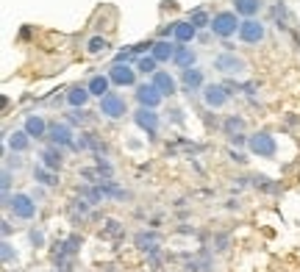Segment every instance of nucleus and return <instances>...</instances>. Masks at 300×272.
<instances>
[{
    "label": "nucleus",
    "instance_id": "nucleus-20",
    "mask_svg": "<svg viewBox=\"0 0 300 272\" xmlns=\"http://www.w3.org/2000/svg\"><path fill=\"white\" fill-rule=\"evenodd\" d=\"M6 145H9L11 153H25L28 147H31V136L25 131H11L9 139H6Z\"/></svg>",
    "mask_w": 300,
    "mask_h": 272
},
{
    "label": "nucleus",
    "instance_id": "nucleus-17",
    "mask_svg": "<svg viewBox=\"0 0 300 272\" xmlns=\"http://www.w3.org/2000/svg\"><path fill=\"white\" fill-rule=\"evenodd\" d=\"M197 37V28L192 25L189 20H184V22H175V31H173V39L178 45H189L192 39Z\"/></svg>",
    "mask_w": 300,
    "mask_h": 272
},
{
    "label": "nucleus",
    "instance_id": "nucleus-22",
    "mask_svg": "<svg viewBox=\"0 0 300 272\" xmlns=\"http://www.w3.org/2000/svg\"><path fill=\"white\" fill-rule=\"evenodd\" d=\"M237 14L245 17V20H253V17L258 14V11L264 9V0H237Z\"/></svg>",
    "mask_w": 300,
    "mask_h": 272
},
{
    "label": "nucleus",
    "instance_id": "nucleus-37",
    "mask_svg": "<svg viewBox=\"0 0 300 272\" xmlns=\"http://www.w3.org/2000/svg\"><path fill=\"white\" fill-rule=\"evenodd\" d=\"M9 233H11V225H9V220H3V239H9Z\"/></svg>",
    "mask_w": 300,
    "mask_h": 272
},
{
    "label": "nucleus",
    "instance_id": "nucleus-13",
    "mask_svg": "<svg viewBox=\"0 0 300 272\" xmlns=\"http://www.w3.org/2000/svg\"><path fill=\"white\" fill-rule=\"evenodd\" d=\"M39 164H45L48 169H61L64 164V147H56V145H48L42 153H39Z\"/></svg>",
    "mask_w": 300,
    "mask_h": 272
},
{
    "label": "nucleus",
    "instance_id": "nucleus-30",
    "mask_svg": "<svg viewBox=\"0 0 300 272\" xmlns=\"http://www.w3.org/2000/svg\"><path fill=\"white\" fill-rule=\"evenodd\" d=\"M0 256H3L6 264L17 261V250H11V242H9V239H3V245H0Z\"/></svg>",
    "mask_w": 300,
    "mask_h": 272
},
{
    "label": "nucleus",
    "instance_id": "nucleus-3",
    "mask_svg": "<svg viewBox=\"0 0 300 272\" xmlns=\"http://www.w3.org/2000/svg\"><path fill=\"white\" fill-rule=\"evenodd\" d=\"M248 150L253 153V156H258V158H275V153H278V142H275L273 133L261 131V133H253L250 136Z\"/></svg>",
    "mask_w": 300,
    "mask_h": 272
},
{
    "label": "nucleus",
    "instance_id": "nucleus-2",
    "mask_svg": "<svg viewBox=\"0 0 300 272\" xmlns=\"http://www.w3.org/2000/svg\"><path fill=\"white\" fill-rule=\"evenodd\" d=\"M239 25H242V20H239L237 11H217V14L211 17V31H214V37H220V39L237 37Z\"/></svg>",
    "mask_w": 300,
    "mask_h": 272
},
{
    "label": "nucleus",
    "instance_id": "nucleus-27",
    "mask_svg": "<svg viewBox=\"0 0 300 272\" xmlns=\"http://www.w3.org/2000/svg\"><path fill=\"white\" fill-rule=\"evenodd\" d=\"M242 128H245V120H242V117H237V114H231L225 122H222V131H225V136L242 133Z\"/></svg>",
    "mask_w": 300,
    "mask_h": 272
},
{
    "label": "nucleus",
    "instance_id": "nucleus-25",
    "mask_svg": "<svg viewBox=\"0 0 300 272\" xmlns=\"http://www.w3.org/2000/svg\"><path fill=\"white\" fill-rule=\"evenodd\" d=\"M137 73L142 75H156L158 73V61L153 56H139L137 58Z\"/></svg>",
    "mask_w": 300,
    "mask_h": 272
},
{
    "label": "nucleus",
    "instance_id": "nucleus-32",
    "mask_svg": "<svg viewBox=\"0 0 300 272\" xmlns=\"http://www.w3.org/2000/svg\"><path fill=\"white\" fill-rule=\"evenodd\" d=\"M67 122H86V111L84 109H73L67 117Z\"/></svg>",
    "mask_w": 300,
    "mask_h": 272
},
{
    "label": "nucleus",
    "instance_id": "nucleus-35",
    "mask_svg": "<svg viewBox=\"0 0 300 272\" xmlns=\"http://www.w3.org/2000/svg\"><path fill=\"white\" fill-rule=\"evenodd\" d=\"M228 156H231V161H237V164H248V158H245V153H239V150H231Z\"/></svg>",
    "mask_w": 300,
    "mask_h": 272
},
{
    "label": "nucleus",
    "instance_id": "nucleus-31",
    "mask_svg": "<svg viewBox=\"0 0 300 272\" xmlns=\"http://www.w3.org/2000/svg\"><path fill=\"white\" fill-rule=\"evenodd\" d=\"M0 186H3V197H9V189H11V169L3 167V173H0Z\"/></svg>",
    "mask_w": 300,
    "mask_h": 272
},
{
    "label": "nucleus",
    "instance_id": "nucleus-16",
    "mask_svg": "<svg viewBox=\"0 0 300 272\" xmlns=\"http://www.w3.org/2000/svg\"><path fill=\"white\" fill-rule=\"evenodd\" d=\"M153 84L158 86V92H161L164 97H173V94L178 92V81H175L170 73H164V70H158V73L153 75Z\"/></svg>",
    "mask_w": 300,
    "mask_h": 272
},
{
    "label": "nucleus",
    "instance_id": "nucleus-28",
    "mask_svg": "<svg viewBox=\"0 0 300 272\" xmlns=\"http://www.w3.org/2000/svg\"><path fill=\"white\" fill-rule=\"evenodd\" d=\"M109 50V42H106L103 37H92L89 42H86V53H92V56H100V53Z\"/></svg>",
    "mask_w": 300,
    "mask_h": 272
},
{
    "label": "nucleus",
    "instance_id": "nucleus-12",
    "mask_svg": "<svg viewBox=\"0 0 300 272\" xmlns=\"http://www.w3.org/2000/svg\"><path fill=\"white\" fill-rule=\"evenodd\" d=\"M22 131H25L31 139H45L50 131V125L45 122V117L42 114H28L25 117V125H22Z\"/></svg>",
    "mask_w": 300,
    "mask_h": 272
},
{
    "label": "nucleus",
    "instance_id": "nucleus-8",
    "mask_svg": "<svg viewBox=\"0 0 300 272\" xmlns=\"http://www.w3.org/2000/svg\"><path fill=\"white\" fill-rule=\"evenodd\" d=\"M161 100H164V94L158 92V86L153 84V81L137 86V103L142 106V109H158V106H161Z\"/></svg>",
    "mask_w": 300,
    "mask_h": 272
},
{
    "label": "nucleus",
    "instance_id": "nucleus-15",
    "mask_svg": "<svg viewBox=\"0 0 300 272\" xmlns=\"http://www.w3.org/2000/svg\"><path fill=\"white\" fill-rule=\"evenodd\" d=\"M181 81H184V86H186V92H189V94H197V92H203V86H206L203 70H197V67H189V70H184V75H181Z\"/></svg>",
    "mask_w": 300,
    "mask_h": 272
},
{
    "label": "nucleus",
    "instance_id": "nucleus-11",
    "mask_svg": "<svg viewBox=\"0 0 300 272\" xmlns=\"http://www.w3.org/2000/svg\"><path fill=\"white\" fill-rule=\"evenodd\" d=\"M109 78L114 86H137V70L131 64H111Z\"/></svg>",
    "mask_w": 300,
    "mask_h": 272
},
{
    "label": "nucleus",
    "instance_id": "nucleus-9",
    "mask_svg": "<svg viewBox=\"0 0 300 272\" xmlns=\"http://www.w3.org/2000/svg\"><path fill=\"white\" fill-rule=\"evenodd\" d=\"M48 139H50V145H56V147H75V133H73V125H70V122H56V125H50Z\"/></svg>",
    "mask_w": 300,
    "mask_h": 272
},
{
    "label": "nucleus",
    "instance_id": "nucleus-33",
    "mask_svg": "<svg viewBox=\"0 0 300 272\" xmlns=\"http://www.w3.org/2000/svg\"><path fill=\"white\" fill-rule=\"evenodd\" d=\"M231 139V147H242V145H248L250 142V136H245V133H234V136H228Z\"/></svg>",
    "mask_w": 300,
    "mask_h": 272
},
{
    "label": "nucleus",
    "instance_id": "nucleus-10",
    "mask_svg": "<svg viewBox=\"0 0 300 272\" xmlns=\"http://www.w3.org/2000/svg\"><path fill=\"white\" fill-rule=\"evenodd\" d=\"M264 25L253 17V20H242V25H239V39H242L245 45H258L264 42Z\"/></svg>",
    "mask_w": 300,
    "mask_h": 272
},
{
    "label": "nucleus",
    "instance_id": "nucleus-14",
    "mask_svg": "<svg viewBox=\"0 0 300 272\" xmlns=\"http://www.w3.org/2000/svg\"><path fill=\"white\" fill-rule=\"evenodd\" d=\"M175 50H178V45H173L170 39H158V42H153V47H150V56L156 58L158 64H167L175 58Z\"/></svg>",
    "mask_w": 300,
    "mask_h": 272
},
{
    "label": "nucleus",
    "instance_id": "nucleus-36",
    "mask_svg": "<svg viewBox=\"0 0 300 272\" xmlns=\"http://www.w3.org/2000/svg\"><path fill=\"white\" fill-rule=\"evenodd\" d=\"M106 233H111V236H114V233H120V228H117V222H109V228H106Z\"/></svg>",
    "mask_w": 300,
    "mask_h": 272
},
{
    "label": "nucleus",
    "instance_id": "nucleus-23",
    "mask_svg": "<svg viewBox=\"0 0 300 272\" xmlns=\"http://www.w3.org/2000/svg\"><path fill=\"white\" fill-rule=\"evenodd\" d=\"M34 181L42 183V186H56L58 175H56V169H48L45 164H37V167H34Z\"/></svg>",
    "mask_w": 300,
    "mask_h": 272
},
{
    "label": "nucleus",
    "instance_id": "nucleus-29",
    "mask_svg": "<svg viewBox=\"0 0 300 272\" xmlns=\"http://www.w3.org/2000/svg\"><path fill=\"white\" fill-rule=\"evenodd\" d=\"M61 250L58 253H64V256H75V253L81 250V236H73V239H67L64 245H58Z\"/></svg>",
    "mask_w": 300,
    "mask_h": 272
},
{
    "label": "nucleus",
    "instance_id": "nucleus-24",
    "mask_svg": "<svg viewBox=\"0 0 300 272\" xmlns=\"http://www.w3.org/2000/svg\"><path fill=\"white\" fill-rule=\"evenodd\" d=\"M75 150H95V153H103L106 147L97 142V136H92V133H81V139H75Z\"/></svg>",
    "mask_w": 300,
    "mask_h": 272
},
{
    "label": "nucleus",
    "instance_id": "nucleus-18",
    "mask_svg": "<svg viewBox=\"0 0 300 272\" xmlns=\"http://www.w3.org/2000/svg\"><path fill=\"white\" fill-rule=\"evenodd\" d=\"M175 45H178V42H175ZM195 61H197L195 50H192V47H186V45H178L175 58H173L175 67H178V70H189V67H195Z\"/></svg>",
    "mask_w": 300,
    "mask_h": 272
},
{
    "label": "nucleus",
    "instance_id": "nucleus-19",
    "mask_svg": "<svg viewBox=\"0 0 300 272\" xmlns=\"http://www.w3.org/2000/svg\"><path fill=\"white\" fill-rule=\"evenodd\" d=\"M89 97H92L89 86H73V89L67 92V103H70V109H86Z\"/></svg>",
    "mask_w": 300,
    "mask_h": 272
},
{
    "label": "nucleus",
    "instance_id": "nucleus-6",
    "mask_svg": "<svg viewBox=\"0 0 300 272\" xmlns=\"http://www.w3.org/2000/svg\"><path fill=\"white\" fill-rule=\"evenodd\" d=\"M100 114L109 117V120H120V117L128 114V103L122 94L117 92H109L106 97H100Z\"/></svg>",
    "mask_w": 300,
    "mask_h": 272
},
{
    "label": "nucleus",
    "instance_id": "nucleus-34",
    "mask_svg": "<svg viewBox=\"0 0 300 272\" xmlns=\"http://www.w3.org/2000/svg\"><path fill=\"white\" fill-rule=\"evenodd\" d=\"M31 242H34V247H42V245H45V233L34 228V230H31Z\"/></svg>",
    "mask_w": 300,
    "mask_h": 272
},
{
    "label": "nucleus",
    "instance_id": "nucleus-4",
    "mask_svg": "<svg viewBox=\"0 0 300 272\" xmlns=\"http://www.w3.org/2000/svg\"><path fill=\"white\" fill-rule=\"evenodd\" d=\"M134 122H137L139 131L148 133V139H156L158 128H161V117H158V111L156 109H142V106L134 111Z\"/></svg>",
    "mask_w": 300,
    "mask_h": 272
},
{
    "label": "nucleus",
    "instance_id": "nucleus-26",
    "mask_svg": "<svg viewBox=\"0 0 300 272\" xmlns=\"http://www.w3.org/2000/svg\"><path fill=\"white\" fill-rule=\"evenodd\" d=\"M189 22L197 28V31H200V28H211V17H209V11H206V9H195V11H192Z\"/></svg>",
    "mask_w": 300,
    "mask_h": 272
},
{
    "label": "nucleus",
    "instance_id": "nucleus-7",
    "mask_svg": "<svg viewBox=\"0 0 300 272\" xmlns=\"http://www.w3.org/2000/svg\"><path fill=\"white\" fill-rule=\"evenodd\" d=\"M214 70L222 75H239V73L248 70V64H245V58H239L237 53L225 50V53H220V56H214Z\"/></svg>",
    "mask_w": 300,
    "mask_h": 272
},
{
    "label": "nucleus",
    "instance_id": "nucleus-5",
    "mask_svg": "<svg viewBox=\"0 0 300 272\" xmlns=\"http://www.w3.org/2000/svg\"><path fill=\"white\" fill-rule=\"evenodd\" d=\"M200 94H203L206 109H222V106H228V100H231V86H225V84H206Z\"/></svg>",
    "mask_w": 300,
    "mask_h": 272
},
{
    "label": "nucleus",
    "instance_id": "nucleus-1",
    "mask_svg": "<svg viewBox=\"0 0 300 272\" xmlns=\"http://www.w3.org/2000/svg\"><path fill=\"white\" fill-rule=\"evenodd\" d=\"M3 206L17 217V220H34L37 217V200L25 192H17V194H9L3 197Z\"/></svg>",
    "mask_w": 300,
    "mask_h": 272
},
{
    "label": "nucleus",
    "instance_id": "nucleus-21",
    "mask_svg": "<svg viewBox=\"0 0 300 272\" xmlns=\"http://www.w3.org/2000/svg\"><path fill=\"white\" fill-rule=\"evenodd\" d=\"M86 86H89L92 97H106V94L111 92V78L109 75H92Z\"/></svg>",
    "mask_w": 300,
    "mask_h": 272
}]
</instances>
